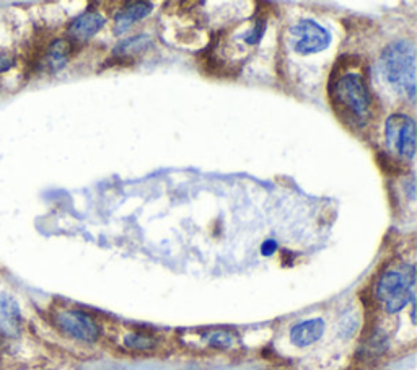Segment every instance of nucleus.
<instances>
[{
  "mask_svg": "<svg viewBox=\"0 0 417 370\" xmlns=\"http://www.w3.org/2000/svg\"><path fill=\"white\" fill-rule=\"evenodd\" d=\"M324 333V322L323 318H311L305 322L297 323L295 327L290 329V341L297 347L311 346L313 342L320 341V338Z\"/></svg>",
  "mask_w": 417,
  "mask_h": 370,
  "instance_id": "0eeeda50",
  "label": "nucleus"
},
{
  "mask_svg": "<svg viewBox=\"0 0 417 370\" xmlns=\"http://www.w3.org/2000/svg\"><path fill=\"white\" fill-rule=\"evenodd\" d=\"M20 306L17 300L10 294L0 292V328L7 333V335L15 336L20 328Z\"/></svg>",
  "mask_w": 417,
  "mask_h": 370,
  "instance_id": "1a4fd4ad",
  "label": "nucleus"
},
{
  "mask_svg": "<svg viewBox=\"0 0 417 370\" xmlns=\"http://www.w3.org/2000/svg\"><path fill=\"white\" fill-rule=\"evenodd\" d=\"M385 135L388 146L407 160L414 159L416 153V123L411 116L394 113L385 124Z\"/></svg>",
  "mask_w": 417,
  "mask_h": 370,
  "instance_id": "20e7f679",
  "label": "nucleus"
},
{
  "mask_svg": "<svg viewBox=\"0 0 417 370\" xmlns=\"http://www.w3.org/2000/svg\"><path fill=\"white\" fill-rule=\"evenodd\" d=\"M72 54V43L69 39H56V41L49 44L46 54L43 57L44 69L49 72H57L64 67L70 59Z\"/></svg>",
  "mask_w": 417,
  "mask_h": 370,
  "instance_id": "9d476101",
  "label": "nucleus"
},
{
  "mask_svg": "<svg viewBox=\"0 0 417 370\" xmlns=\"http://www.w3.org/2000/svg\"><path fill=\"white\" fill-rule=\"evenodd\" d=\"M414 268L407 271H385L377 284V299L382 302L388 313H398L409 302H414Z\"/></svg>",
  "mask_w": 417,
  "mask_h": 370,
  "instance_id": "7ed1b4c3",
  "label": "nucleus"
},
{
  "mask_svg": "<svg viewBox=\"0 0 417 370\" xmlns=\"http://www.w3.org/2000/svg\"><path fill=\"white\" fill-rule=\"evenodd\" d=\"M293 51L308 56L324 51L331 43L329 31L313 20H300L290 30Z\"/></svg>",
  "mask_w": 417,
  "mask_h": 370,
  "instance_id": "39448f33",
  "label": "nucleus"
},
{
  "mask_svg": "<svg viewBox=\"0 0 417 370\" xmlns=\"http://www.w3.org/2000/svg\"><path fill=\"white\" fill-rule=\"evenodd\" d=\"M104 23H106V20H104L103 15H99L97 12H85L72 21L69 26V35L74 39L84 41V39H88L97 35Z\"/></svg>",
  "mask_w": 417,
  "mask_h": 370,
  "instance_id": "6e6552de",
  "label": "nucleus"
},
{
  "mask_svg": "<svg viewBox=\"0 0 417 370\" xmlns=\"http://www.w3.org/2000/svg\"><path fill=\"white\" fill-rule=\"evenodd\" d=\"M331 98L338 113L347 115L353 123H365L370 115L371 97L364 77L357 72H346L331 87Z\"/></svg>",
  "mask_w": 417,
  "mask_h": 370,
  "instance_id": "f03ea898",
  "label": "nucleus"
},
{
  "mask_svg": "<svg viewBox=\"0 0 417 370\" xmlns=\"http://www.w3.org/2000/svg\"><path fill=\"white\" fill-rule=\"evenodd\" d=\"M278 251V242L275 240H266L261 245V255L262 256H273Z\"/></svg>",
  "mask_w": 417,
  "mask_h": 370,
  "instance_id": "dca6fc26",
  "label": "nucleus"
},
{
  "mask_svg": "<svg viewBox=\"0 0 417 370\" xmlns=\"http://www.w3.org/2000/svg\"><path fill=\"white\" fill-rule=\"evenodd\" d=\"M124 344L134 351H151L157 346V341L155 338L144 335V333H130L124 338Z\"/></svg>",
  "mask_w": 417,
  "mask_h": 370,
  "instance_id": "ddd939ff",
  "label": "nucleus"
},
{
  "mask_svg": "<svg viewBox=\"0 0 417 370\" xmlns=\"http://www.w3.org/2000/svg\"><path fill=\"white\" fill-rule=\"evenodd\" d=\"M382 69L385 79L396 90H401L409 97L416 98V49L414 44L406 39L396 41L383 51Z\"/></svg>",
  "mask_w": 417,
  "mask_h": 370,
  "instance_id": "f257e3e1",
  "label": "nucleus"
},
{
  "mask_svg": "<svg viewBox=\"0 0 417 370\" xmlns=\"http://www.w3.org/2000/svg\"><path fill=\"white\" fill-rule=\"evenodd\" d=\"M262 31H264V25L261 26V21H258V23L255 25V28L249 31L246 38H244V41H246L248 44H256L262 38Z\"/></svg>",
  "mask_w": 417,
  "mask_h": 370,
  "instance_id": "2eb2a0df",
  "label": "nucleus"
},
{
  "mask_svg": "<svg viewBox=\"0 0 417 370\" xmlns=\"http://www.w3.org/2000/svg\"><path fill=\"white\" fill-rule=\"evenodd\" d=\"M233 342L235 338L229 331H214L207 338V344L211 347H217V349H226V347L233 346Z\"/></svg>",
  "mask_w": 417,
  "mask_h": 370,
  "instance_id": "4468645a",
  "label": "nucleus"
},
{
  "mask_svg": "<svg viewBox=\"0 0 417 370\" xmlns=\"http://www.w3.org/2000/svg\"><path fill=\"white\" fill-rule=\"evenodd\" d=\"M151 44V38L148 36H144V35H139V36H134V38L128 39V41L121 43L119 46H116V54L117 56H133V54L142 51V49H145V46H148Z\"/></svg>",
  "mask_w": 417,
  "mask_h": 370,
  "instance_id": "f8f14e48",
  "label": "nucleus"
},
{
  "mask_svg": "<svg viewBox=\"0 0 417 370\" xmlns=\"http://www.w3.org/2000/svg\"><path fill=\"white\" fill-rule=\"evenodd\" d=\"M57 327L72 338L85 342H95L99 338V327L93 317L81 310H66L56 317Z\"/></svg>",
  "mask_w": 417,
  "mask_h": 370,
  "instance_id": "423d86ee",
  "label": "nucleus"
},
{
  "mask_svg": "<svg viewBox=\"0 0 417 370\" xmlns=\"http://www.w3.org/2000/svg\"><path fill=\"white\" fill-rule=\"evenodd\" d=\"M153 6L148 2H137V3H130V6H126L122 10L116 13L115 21H116V31L117 33H122L129 28L130 25L135 23V21L142 20L152 12Z\"/></svg>",
  "mask_w": 417,
  "mask_h": 370,
  "instance_id": "9b49d317",
  "label": "nucleus"
}]
</instances>
